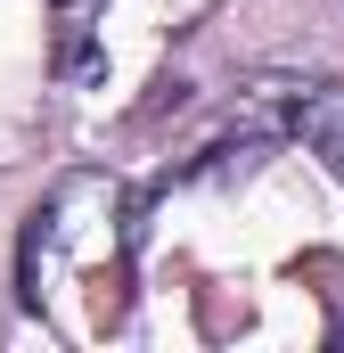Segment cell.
<instances>
[{"label":"cell","mask_w":344,"mask_h":353,"mask_svg":"<svg viewBox=\"0 0 344 353\" xmlns=\"http://www.w3.org/2000/svg\"><path fill=\"white\" fill-rule=\"evenodd\" d=\"M287 132L344 181V83H287Z\"/></svg>","instance_id":"obj_1"},{"label":"cell","mask_w":344,"mask_h":353,"mask_svg":"<svg viewBox=\"0 0 344 353\" xmlns=\"http://www.w3.org/2000/svg\"><path fill=\"white\" fill-rule=\"evenodd\" d=\"M50 8H58V17H83V8H90V0H50Z\"/></svg>","instance_id":"obj_2"}]
</instances>
